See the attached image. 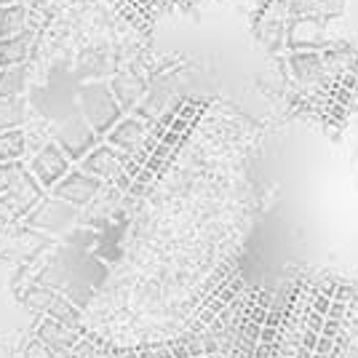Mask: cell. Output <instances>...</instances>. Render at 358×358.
I'll use <instances>...</instances> for the list:
<instances>
[{
    "instance_id": "1",
    "label": "cell",
    "mask_w": 358,
    "mask_h": 358,
    "mask_svg": "<svg viewBox=\"0 0 358 358\" xmlns=\"http://www.w3.org/2000/svg\"><path fill=\"white\" fill-rule=\"evenodd\" d=\"M329 350H331V340L321 337V340H318V348H315V356H327Z\"/></svg>"
}]
</instances>
